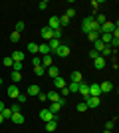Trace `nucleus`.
<instances>
[{"label":"nucleus","mask_w":119,"mask_h":133,"mask_svg":"<svg viewBox=\"0 0 119 133\" xmlns=\"http://www.w3.org/2000/svg\"><path fill=\"white\" fill-rule=\"evenodd\" d=\"M78 111H81V113H83V111H87V105H85V101L78 103Z\"/></svg>","instance_id":"58836bf2"},{"label":"nucleus","mask_w":119,"mask_h":133,"mask_svg":"<svg viewBox=\"0 0 119 133\" xmlns=\"http://www.w3.org/2000/svg\"><path fill=\"white\" fill-rule=\"evenodd\" d=\"M26 99H28V95H26V94H18V97H16L18 103H26Z\"/></svg>","instance_id":"2f4dec72"},{"label":"nucleus","mask_w":119,"mask_h":133,"mask_svg":"<svg viewBox=\"0 0 119 133\" xmlns=\"http://www.w3.org/2000/svg\"><path fill=\"white\" fill-rule=\"evenodd\" d=\"M50 66H54V64H52V54H50V56H42V68H44V70H48Z\"/></svg>","instance_id":"f8f14e48"},{"label":"nucleus","mask_w":119,"mask_h":133,"mask_svg":"<svg viewBox=\"0 0 119 133\" xmlns=\"http://www.w3.org/2000/svg\"><path fill=\"white\" fill-rule=\"evenodd\" d=\"M56 56H60V58H66V56H69V48L62 44V46H60V50L56 52Z\"/></svg>","instance_id":"dca6fc26"},{"label":"nucleus","mask_w":119,"mask_h":133,"mask_svg":"<svg viewBox=\"0 0 119 133\" xmlns=\"http://www.w3.org/2000/svg\"><path fill=\"white\" fill-rule=\"evenodd\" d=\"M28 52L30 54H38V44H36V42H30L28 44Z\"/></svg>","instance_id":"393cba45"},{"label":"nucleus","mask_w":119,"mask_h":133,"mask_svg":"<svg viewBox=\"0 0 119 133\" xmlns=\"http://www.w3.org/2000/svg\"><path fill=\"white\" fill-rule=\"evenodd\" d=\"M34 74H36V76H44L46 70H44L42 66H34Z\"/></svg>","instance_id":"7c9ffc66"},{"label":"nucleus","mask_w":119,"mask_h":133,"mask_svg":"<svg viewBox=\"0 0 119 133\" xmlns=\"http://www.w3.org/2000/svg\"><path fill=\"white\" fill-rule=\"evenodd\" d=\"M38 8L40 10H46V8H48V0H42V2L38 4Z\"/></svg>","instance_id":"79ce46f5"},{"label":"nucleus","mask_w":119,"mask_h":133,"mask_svg":"<svg viewBox=\"0 0 119 133\" xmlns=\"http://www.w3.org/2000/svg\"><path fill=\"white\" fill-rule=\"evenodd\" d=\"M81 32H83V34L99 32V24H97L91 16H87V18H83V22H81Z\"/></svg>","instance_id":"f257e3e1"},{"label":"nucleus","mask_w":119,"mask_h":133,"mask_svg":"<svg viewBox=\"0 0 119 133\" xmlns=\"http://www.w3.org/2000/svg\"><path fill=\"white\" fill-rule=\"evenodd\" d=\"M69 24V18L66 16V14H64V16H60V28H66Z\"/></svg>","instance_id":"bb28decb"},{"label":"nucleus","mask_w":119,"mask_h":133,"mask_svg":"<svg viewBox=\"0 0 119 133\" xmlns=\"http://www.w3.org/2000/svg\"><path fill=\"white\" fill-rule=\"evenodd\" d=\"M83 101H85V105H87V109H89V107H97V105H99V97H93V95H87Z\"/></svg>","instance_id":"7ed1b4c3"},{"label":"nucleus","mask_w":119,"mask_h":133,"mask_svg":"<svg viewBox=\"0 0 119 133\" xmlns=\"http://www.w3.org/2000/svg\"><path fill=\"white\" fill-rule=\"evenodd\" d=\"M0 123H4V115L2 113H0Z\"/></svg>","instance_id":"de8ad7c7"},{"label":"nucleus","mask_w":119,"mask_h":133,"mask_svg":"<svg viewBox=\"0 0 119 133\" xmlns=\"http://www.w3.org/2000/svg\"><path fill=\"white\" fill-rule=\"evenodd\" d=\"M38 99H40V101H46L48 97H46V94H42V91H40V94H38Z\"/></svg>","instance_id":"a18cd8bd"},{"label":"nucleus","mask_w":119,"mask_h":133,"mask_svg":"<svg viewBox=\"0 0 119 133\" xmlns=\"http://www.w3.org/2000/svg\"><path fill=\"white\" fill-rule=\"evenodd\" d=\"M18 94H20V89H18V85H10L8 88V97H12V99H16Z\"/></svg>","instance_id":"9b49d317"},{"label":"nucleus","mask_w":119,"mask_h":133,"mask_svg":"<svg viewBox=\"0 0 119 133\" xmlns=\"http://www.w3.org/2000/svg\"><path fill=\"white\" fill-rule=\"evenodd\" d=\"M12 70H14V72H20V70H22V62H14Z\"/></svg>","instance_id":"4c0bfd02"},{"label":"nucleus","mask_w":119,"mask_h":133,"mask_svg":"<svg viewBox=\"0 0 119 133\" xmlns=\"http://www.w3.org/2000/svg\"><path fill=\"white\" fill-rule=\"evenodd\" d=\"M113 125H115V119H111V121L105 123V129H107V131H111V129H113Z\"/></svg>","instance_id":"ea45409f"},{"label":"nucleus","mask_w":119,"mask_h":133,"mask_svg":"<svg viewBox=\"0 0 119 133\" xmlns=\"http://www.w3.org/2000/svg\"><path fill=\"white\" fill-rule=\"evenodd\" d=\"M52 82H54V85H56L58 89H62V88H66V79H64L62 76H58V78H54V79H52Z\"/></svg>","instance_id":"4468645a"},{"label":"nucleus","mask_w":119,"mask_h":133,"mask_svg":"<svg viewBox=\"0 0 119 133\" xmlns=\"http://www.w3.org/2000/svg\"><path fill=\"white\" fill-rule=\"evenodd\" d=\"M66 16H68L69 20H72V18L75 16V8H68V12H66Z\"/></svg>","instance_id":"e433bc0d"},{"label":"nucleus","mask_w":119,"mask_h":133,"mask_svg":"<svg viewBox=\"0 0 119 133\" xmlns=\"http://www.w3.org/2000/svg\"><path fill=\"white\" fill-rule=\"evenodd\" d=\"M2 115H4V119H10L12 117V109L10 107H4V109H2Z\"/></svg>","instance_id":"c85d7f7f"},{"label":"nucleus","mask_w":119,"mask_h":133,"mask_svg":"<svg viewBox=\"0 0 119 133\" xmlns=\"http://www.w3.org/2000/svg\"><path fill=\"white\" fill-rule=\"evenodd\" d=\"M60 109H62V105H60V103H52V105L48 107V111H52L54 115H56V113H58V111H60Z\"/></svg>","instance_id":"a878e982"},{"label":"nucleus","mask_w":119,"mask_h":133,"mask_svg":"<svg viewBox=\"0 0 119 133\" xmlns=\"http://www.w3.org/2000/svg\"><path fill=\"white\" fill-rule=\"evenodd\" d=\"M99 89H101V94H109V91L113 89V83L111 82H103V83H99Z\"/></svg>","instance_id":"6e6552de"},{"label":"nucleus","mask_w":119,"mask_h":133,"mask_svg":"<svg viewBox=\"0 0 119 133\" xmlns=\"http://www.w3.org/2000/svg\"><path fill=\"white\" fill-rule=\"evenodd\" d=\"M22 30H24V22H16V30H14V32H18V34H20Z\"/></svg>","instance_id":"a19ab883"},{"label":"nucleus","mask_w":119,"mask_h":133,"mask_svg":"<svg viewBox=\"0 0 119 133\" xmlns=\"http://www.w3.org/2000/svg\"><path fill=\"white\" fill-rule=\"evenodd\" d=\"M10 58H12L14 62H22V60H24V52H14Z\"/></svg>","instance_id":"4be33fe9"},{"label":"nucleus","mask_w":119,"mask_h":133,"mask_svg":"<svg viewBox=\"0 0 119 133\" xmlns=\"http://www.w3.org/2000/svg\"><path fill=\"white\" fill-rule=\"evenodd\" d=\"M10 119L16 123V125H22V123H24V115H22V113H12Z\"/></svg>","instance_id":"a211bd4d"},{"label":"nucleus","mask_w":119,"mask_h":133,"mask_svg":"<svg viewBox=\"0 0 119 133\" xmlns=\"http://www.w3.org/2000/svg\"><path fill=\"white\" fill-rule=\"evenodd\" d=\"M48 46H50V54H56V52L60 50L62 42H60V40H50V42H48Z\"/></svg>","instance_id":"20e7f679"},{"label":"nucleus","mask_w":119,"mask_h":133,"mask_svg":"<svg viewBox=\"0 0 119 133\" xmlns=\"http://www.w3.org/2000/svg\"><path fill=\"white\" fill-rule=\"evenodd\" d=\"M2 85H4V82H2V79H0V88H2Z\"/></svg>","instance_id":"09e8293b"},{"label":"nucleus","mask_w":119,"mask_h":133,"mask_svg":"<svg viewBox=\"0 0 119 133\" xmlns=\"http://www.w3.org/2000/svg\"><path fill=\"white\" fill-rule=\"evenodd\" d=\"M93 20H95V22H97V24H99V28H101V26H103V24H105V16H103V14H97V16H95V18H93Z\"/></svg>","instance_id":"cd10ccee"},{"label":"nucleus","mask_w":119,"mask_h":133,"mask_svg":"<svg viewBox=\"0 0 119 133\" xmlns=\"http://www.w3.org/2000/svg\"><path fill=\"white\" fill-rule=\"evenodd\" d=\"M69 79H72L74 83H81V82H83V76H81V72H72Z\"/></svg>","instance_id":"9d476101"},{"label":"nucleus","mask_w":119,"mask_h":133,"mask_svg":"<svg viewBox=\"0 0 119 133\" xmlns=\"http://www.w3.org/2000/svg\"><path fill=\"white\" fill-rule=\"evenodd\" d=\"M40 119H42V121H56V115H54V113H52V111H48V109H42L40 111Z\"/></svg>","instance_id":"f03ea898"},{"label":"nucleus","mask_w":119,"mask_h":133,"mask_svg":"<svg viewBox=\"0 0 119 133\" xmlns=\"http://www.w3.org/2000/svg\"><path fill=\"white\" fill-rule=\"evenodd\" d=\"M109 54H113V50H111L109 46H105V48L101 50V54H99V56H101V58H105V56H109Z\"/></svg>","instance_id":"c756f323"},{"label":"nucleus","mask_w":119,"mask_h":133,"mask_svg":"<svg viewBox=\"0 0 119 133\" xmlns=\"http://www.w3.org/2000/svg\"><path fill=\"white\" fill-rule=\"evenodd\" d=\"M32 66H42V58H40V56H34V60H32Z\"/></svg>","instance_id":"c9c22d12"},{"label":"nucleus","mask_w":119,"mask_h":133,"mask_svg":"<svg viewBox=\"0 0 119 133\" xmlns=\"http://www.w3.org/2000/svg\"><path fill=\"white\" fill-rule=\"evenodd\" d=\"M46 97H48V99H50L52 103H60V99H62L58 91H50V94H46Z\"/></svg>","instance_id":"1a4fd4ad"},{"label":"nucleus","mask_w":119,"mask_h":133,"mask_svg":"<svg viewBox=\"0 0 119 133\" xmlns=\"http://www.w3.org/2000/svg\"><path fill=\"white\" fill-rule=\"evenodd\" d=\"M93 66H95V70H103V68H105V58H101V56L95 58V60H93Z\"/></svg>","instance_id":"ddd939ff"},{"label":"nucleus","mask_w":119,"mask_h":133,"mask_svg":"<svg viewBox=\"0 0 119 133\" xmlns=\"http://www.w3.org/2000/svg\"><path fill=\"white\" fill-rule=\"evenodd\" d=\"M89 58H93V60H95V58H99V52H95V50H91V52H89Z\"/></svg>","instance_id":"c03bdc74"},{"label":"nucleus","mask_w":119,"mask_h":133,"mask_svg":"<svg viewBox=\"0 0 119 133\" xmlns=\"http://www.w3.org/2000/svg\"><path fill=\"white\" fill-rule=\"evenodd\" d=\"M42 38H46L48 42L52 40V30H50L48 26H46V28H42Z\"/></svg>","instance_id":"aec40b11"},{"label":"nucleus","mask_w":119,"mask_h":133,"mask_svg":"<svg viewBox=\"0 0 119 133\" xmlns=\"http://www.w3.org/2000/svg\"><path fill=\"white\" fill-rule=\"evenodd\" d=\"M10 42H14V44H16V42H20V34H18V32H12V34H10Z\"/></svg>","instance_id":"473e14b6"},{"label":"nucleus","mask_w":119,"mask_h":133,"mask_svg":"<svg viewBox=\"0 0 119 133\" xmlns=\"http://www.w3.org/2000/svg\"><path fill=\"white\" fill-rule=\"evenodd\" d=\"M78 94H81V95H83V99H85V97L89 95V85L81 82V83H79V89H78Z\"/></svg>","instance_id":"423d86ee"},{"label":"nucleus","mask_w":119,"mask_h":133,"mask_svg":"<svg viewBox=\"0 0 119 133\" xmlns=\"http://www.w3.org/2000/svg\"><path fill=\"white\" fill-rule=\"evenodd\" d=\"M46 72H48V76H50L52 79H54V78H58V76H60V70H58L56 66H50V68H48V70H46Z\"/></svg>","instance_id":"f3484780"},{"label":"nucleus","mask_w":119,"mask_h":133,"mask_svg":"<svg viewBox=\"0 0 119 133\" xmlns=\"http://www.w3.org/2000/svg\"><path fill=\"white\" fill-rule=\"evenodd\" d=\"M38 54L50 56V46H48V44H38Z\"/></svg>","instance_id":"2eb2a0df"},{"label":"nucleus","mask_w":119,"mask_h":133,"mask_svg":"<svg viewBox=\"0 0 119 133\" xmlns=\"http://www.w3.org/2000/svg\"><path fill=\"white\" fill-rule=\"evenodd\" d=\"M56 127H58V123L56 121H48V123H46V131H56Z\"/></svg>","instance_id":"b1692460"},{"label":"nucleus","mask_w":119,"mask_h":133,"mask_svg":"<svg viewBox=\"0 0 119 133\" xmlns=\"http://www.w3.org/2000/svg\"><path fill=\"white\" fill-rule=\"evenodd\" d=\"M103 133H111V131H107V129H105V131H103Z\"/></svg>","instance_id":"8fccbe9b"},{"label":"nucleus","mask_w":119,"mask_h":133,"mask_svg":"<svg viewBox=\"0 0 119 133\" xmlns=\"http://www.w3.org/2000/svg\"><path fill=\"white\" fill-rule=\"evenodd\" d=\"M48 28H50V30H58V28H60V18L52 16L50 20H48Z\"/></svg>","instance_id":"39448f33"},{"label":"nucleus","mask_w":119,"mask_h":133,"mask_svg":"<svg viewBox=\"0 0 119 133\" xmlns=\"http://www.w3.org/2000/svg\"><path fill=\"white\" fill-rule=\"evenodd\" d=\"M38 94H40V85H30L26 91V95H38Z\"/></svg>","instance_id":"6ab92c4d"},{"label":"nucleus","mask_w":119,"mask_h":133,"mask_svg":"<svg viewBox=\"0 0 119 133\" xmlns=\"http://www.w3.org/2000/svg\"><path fill=\"white\" fill-rule=\"evenodd\" d=\"M87 36H89V40H91V42H95V40H99V32H89Z\"/></svg>","instance_id":"f704fd0d"},{"label":"nucleus","mask_w":119,"mask_h":133,"mask_svg":"<svg viewBox=\"0 0 119 133\" xmlns=\"http://www.w3.org/2000/svg\"><path fill=\"white\" fill-rule=\"evenodd\" d=\"M10 78H12V82H14V83H18L20 79H22V72H12Z\"/></svg>","instance_id":"5701e85b"},{"label":"nucleus","mask_w":119,"mask_h":133,"mask_svg":"<svg viewBox=\"0 0 119 133\" xmlns=\"http://www.w3.org/2000/svg\"><path fill=\"white\" fill-rule=\"evenodd\" d=\"M4 66H6V68H12V66H14V60H12L10 56H8V58H4Z\"/></svg>","instance_id":"72a5a7b5"},{"label":"nucleus","mask_w":119,"mask_h":133,"mask_svg":"<svg viewBox=\"0 0 119 133\" xmlns=\"http://www.w3.org/2000/svg\"><path fill=\"white\" fill-rule=\"evenodd\" d=\"M10 109H12V113H20V105H18V103H14Z\"/></svg>","instance_id":"37998d69"},{"label":"nucleus","mask_w":119,"mask_h":133,"mask_svg":"<svg viewBox=\"0 0 119 133\" xmlns=\"http://www.w3.org/2000/svg\"><path fill=\"white\" fill-rule=\"evenodd\" d=\"M2 109H4V103H2V101H0V113H2Z\"/></svg>","instance_id":"49530a36"},{"label":"nucleus","mask_w":119,"mask_h":133,"mask_svg":"<svg viewBox=\"0 0 119 133\" xmlns=\"http://www.w3.org/2000/svg\"><path fill=\"white\" fill-rule=\"evenodd\" d=\"M78 89H79V83L69 82V85H68V91H69V94H78Z\"/></svg>","instance_id":"412c9836"},{"label":"nucleus","mask_w":119,"mask_h":133,"mask_svg":"<svg viewBox=\"0 0 119 133\" xmlns=\"http://www.w3.org/2000/svg\"><path fill=\"white\" fill-rule=\"evenodd\" d=\"M99 94H101L99 83H91V85H89V95H93V97H99Z\"/></svg>","instance_id":"0eeeda50"}]
</instances>
